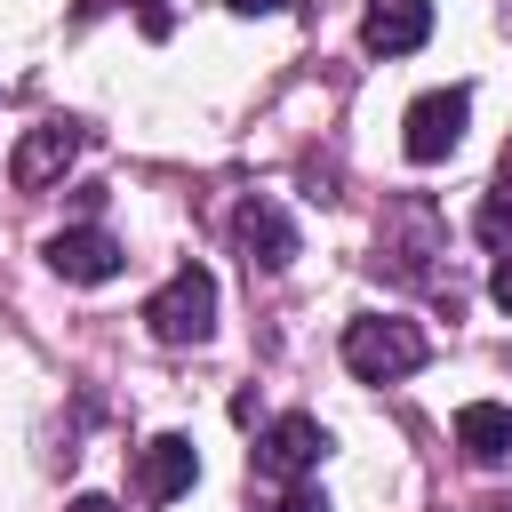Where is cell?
<instances>
[{
    "label": "cell",
    "instance_id": "cell-1",
    "mask_svg": "<svg viewBox=\"0 0 512 512\" xmlns=\"http://www.w3.org/2000/svg\"><path fill=\"white\" fill-rule=\"evenodd\" d=\"M424 328L416 320H392V312H360L352 328H344V368L360 376V384H392V376H416L424 368Z\"/></svg>",
    "mask_w": 512,
    "mask_h": 512
},
{
    "label": "cell",
    "instance_id": "cell-2",
    "mask_svg": "<svg viewBox=\"0 0 512 512\" xmlns=\"http://www.w3.org/2000/svg\"><path fill=\"white\" fill-rule=\"evenodd\" d=\"M144 328H152L160 344H200V336L216 328V280H208L200 264H184V272L144 304Z\"/></svg>",
    "mask_w": 512,
    "mask_h": 512
},
{
    "label": "cell",
    "instance_id": "cell-3",
    "mask_svg": "<svg viewBox=\"0 0 512 512\" xmlns=\"http://www.w3.org/2000/svg\"><path fill=\"white\" fill-rule=\"evenodd\" d=\"M464 120H472V96H464V88H432V96L408 104V120H400V152H408L416 168H432V160H448V152L464 144Z\"/></svg>",
    "mask_w": 512,
    "mask_h": 512
},
{
    "label": "cell",
    "instance_id": "cell-4",
    "mask_svg": "<svg viewBox=\"0 0 512 512\" xmlns=\"http://www.w3.org/2000/svg\"><path fill=\"white\" fill-rule=\"evenodd\" d=\"M320 456H328L320 416H272V424L256 432V448H248V464H256L264 480H304Z\"/></svg>",
    "mask_w": 512,
    "mask_h": 512
},
{
    "label": "cell",
    "instance_id": "cell-5",
    "mask_svg": "<svg viewBox=\"0 0 512 512\" xmlns=\"http://www.w3.org/2000/svg\"><path fill=\"white\" fill-rule=\"evenodd\" d=\"M88 144V128L80 120H40V128H24V144L8 152V176H16V192H40V184H56L64 168H72V152Z\"/></svg>",
    "mask_w": 512,
    "mask_h": 512
},
{
    "label": "cell",
    "instance_id": "cell-6",
    "mask_svg": "<svg viewBox=\"0 0 512 512\" xmlns=\"http://www.w3.org/2000/svg\"><path fill=\"white\" fill-rule=\"evenodd\" d=\"M232 240H240V256L256 264V272H288L296 264V224H288V208L280 200H240V216H232Z\"/></svg>",
    "mask_w": 512,
    "mask_h": 512
},
{
    "label": "cell",
    "instance_id": "cell-7",
    "mask_svg": "<svg viewBox=\"0 0 512 512\" xmlns=\"http://www.w3.org/2000/svg\"><path fill=\"white\" fill-rule=\"evenodd\" d=\"M192 480H200V448H192L184 432H160V440L136 448V496H144V504H176Z\"/></svg>",
    "mask_w": 512,
    "mask_h": 512
},
{
    "label": "cell",
    "instance_id": "cell-8",
    "mask_svg": "<svg viewBox=\"0 0 512 512\" xmlns=\"http://www.w3.org/2000/svg\"><path fill=\"white\" fill-rule=\"evenodd\" d=\"M48 264H56L64 280L96 288V280H112V272L128 264V248H120L104 224H80V232H56V240H48Z\"/></svg>",
    "mask_w": 512,
    "mask_h": 512
},
{
    "label": "cell",
    "instance_id": "cell-9",
    "mask_svg": "<svg viewBox=\"0 0 512 512\" xmlns=\"http://www.w3.org/2000/svg\"><path fill=\"white\" fill-rule=\"evenodd\" d=\"M368 56H408L432 40V0H368V24H360Z\"/></svg>",
    "mask_w": 512,
    "mask_h": 512
},
{
    "label": "cell",
    "instance_id": "cell-10",
    "mask_svg": "<svg viewBox=\"0 0 512 512\" xmlns=\"http://www.w3.org/2000/svg\"><path fill=\"white\" fill-rule=\"evenodd\" d=\"M456 448L472 464H504L512 456V408L504 400H464L456 408Z\"/></svg>",
    "mask_w": 512,
    "mask_h": 512
},
{
    "label": "cell",
    "instance_id": "cell-11",
    "mask_svg": "<svg viewBox=\"0 0 512 512\" xmlns=\"http://www.w3.org/2000/svg\"><path fill=\"white\" fill-rule=\"evenodd\" d=\"M472 224H480V240H488V248H512V176H496V184H488V200H480V216H472Z\"/></svg>",
    "mask_w": 512,
    "mask_h": 512
},
{
    "label": "cell",
    "instance_id": "cell-12",
    "mask_svg": "<svg viewBox=\"0 0 512 512\" xmlns=\"http://www.w3.org/2000/svg\"><path fill=\"white\" fill-rule=\"evenodd\" d=\"M280 512H328V496H320V488H312V480H296V488H288V496H280Z\"/></svg>",
    "mask_w": 512,
    "mask_h": 512
},
{
    "label": "cell",
    "instance_id": "cell-13",
    "mask_svg": "<svg viewBox=\"0 0 512 512\" xmlns=\"http://www.w3.org/2000/svg\"><path fill=\"white\" fill-rule=\"evenodd\" d=\"M488 296L512 312V248H496V272H488Z\"/></svg>",
    "mask_w": 512,
    "mask_h": 512
},
{
    "label": "cell",
    "instance_id": "cell-14",
    "mask_svg": "<svg viewBox=\"0 0 512 512\" xmlns=\"http://www.w3.org/2000/svg\"><path fill=\"white\" fill-rule=\"evenodd\" d=\"M224 8H240V16H272V8H288V0H224Z\"/></svg>",
    "mask_w": 512,
    "mask_h": 512
},
{
    "label": "cell",
    "instance_id": "cell-15",
    "mask_svg": "<svg viewBox=\"0 0 512 512\" xmlns=\"http://www.w3.org/2000/svg\"><path fill=\"white\" fill-rule=\"evenodd\" d=\"M64 512H120V504H112V496H72Z\"/></svg>",
    "mask_w": 512,
    "mask_h": 512
}]
</instances>
